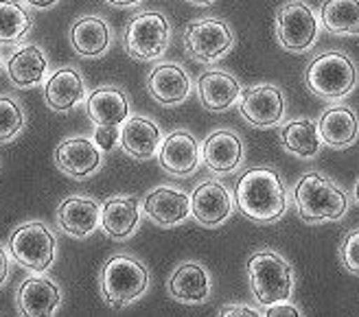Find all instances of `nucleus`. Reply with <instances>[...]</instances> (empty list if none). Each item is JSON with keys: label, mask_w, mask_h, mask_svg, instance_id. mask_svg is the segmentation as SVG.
Wrapping results in <instances>:
<instances>
[{"label": "nucleus", "mask_w": 359, "mask_h": 317, "mask_svg": "<svg viewBox=\"0 0 359 317\" xmlns=\"http://www.w3.org/2000/svg\"><path fill=\"white\" fill-rule=\"evenodd\" d=\"M241 215L255 223H276L287 213V190L278 173L269 167L248 169L235 188Z\"/></svg>", "instance_id": "nucleus-1"}, {"label": "nucleus", "mask_w": 359, "mask_h": 317, "mask_svg": "<svg viewBox=\"0 0 359 317\" xmlns=\"http://www.w3.org/2000/svg\"><path fill=\"white\" fill-rule=\"evenodd\" d=\"M292 202L304 223L339 221L348 210V195L329 175L309 171L296 182Z\"/></svg>", "instance_id": "nucleus-2"}, {"label": "nucleus", "mask_w": 359, "mask_h": 317, "mask_svg": "<svg viewBox=\"0 0 359 317\" xmlns=\"http://www.w3.org/2000/svg\"><path fill=\"white\" fill-rule=\"evenodd\" d=\"M309 92L325 101H339L348 97L359 81L355 62L344 50H327L311 59L304 70Z\"/></svg>", "instance_id": "nucleus-3"}, {"label": "nucleus", "mask_w": 359, "mask_h": 317, "mask_svg": "<svg viewBox=\"0 0 359 317\" xmlns=\"http://www.w3.org/2000/svg\"><path fill=\"white\" fill-rule=\"evenodd\" d=\"M250 291L261 307L290 300L294 291V269L274 250H261L248 258Z\"/></svg>", "instance_id": "nucleus-4"}, {"label": "nucleus", "mask_w": 359, "mask_h": 317, "mask_svg": "<svg viewBox=\"0 0 359 317\" xmlns=\"http://www.w3.org/2000/svg\"><path fill=\"white\" fill-rule=\"evenodd\" d=\"M99 280L103 302L112 309H123L147 291L149 272L138 258L116 254L105 260Z\"/></svg>", "instance_id": "nucleus-5"}, {"label": "nucleus", "mask_w": 359, "mask_h": 317, "mask_svg": "<svg viewBox=\"0 0 359 317\" xmlns=\"http://www.w3.org/2000/svg\"><path fill=\"white\" fill-rule=\"evenodd\" d=\"M171 27L160 11H142L125 27V50L136 62H154L165 55Z\"/></svg>", "instance_id": "nucleus-6"}, {"label": "nucleus", "mask_w": 359, "mask_h": 317, "mask_svg": "<svg viewBox=\"0 0 359 317\" xmlns=\"http://www.w3.org/2000/svg\"><path fill=\"white\" fill-rule=\"evenodd\" d=\"M318 31H320L318 15L304 0H287L285 5L278 7L276 38L285 50L294 52V55L309 52L318 40Z\"/></svg>", "instance_id": "nucleus-7"}, {"label": "nucleus", "mask_w": 359, "mask_h": 317, "mask_svg": "<svg viewBox=\"0 0 359 317\" xmlns=\"http://www.w3.org/2000/svg\"><path fill=\"white\" fill-rule=\"evenodd\" d=\"M9 254L29 272L42 274L55 258V237L42 221H29L9 234Z\"/></svg>", "instance_id": "nucleus-8"}, {"label": "nucleus", "mask_w": 359, "mask_h": 317, "mask_svg": "<svg viewBox=\"0 0 359 317\" xmlns=\"http://www.w3.org/2000/svg\"><path fill=\"white\" fill-rule=\"evenodd\" d=\"M182 42L195 62L212 64L235 46V33L222 17H200L184 27Z\"/></svg>", "instance_id": "nucleus-9"}, {"label": "nucleus", "mask_w": 359, "mask_h": 317, "mask_svg": "<svg viewBox=\"0 0 359 317\" xmlns=\"http://www.w3.org/2000/svg\"><path fill=\"white\" fill-rule=\"evenodd\" d=\"M239 112L252 127H276L285 116V97L274 83L243 87L239 94Z\"/></svg>", "instance_id": "nucleus-10"}, {"label": "nucleus", "mask_w": 359, "mask_h": 317, "mask_svg": "<svg viewBox=\"0 0 359 317\" xmlns=\"http://www.w3.org/2000/svg\"><path fill=\"white\" fill-rule=\"evenodd\" d=\"M232 195L222 182H202L191 195V215L204 227H219L232 215Z\"/></svg>", "instance_id": "nucleus-11"}, {"label": "nucleus", "mask_w": 359, "mask_h": 317, "mask_svg": "<svg viewBox=\"0 0 359 317\" xmlns=\"http://www.w3.org/2000/svg\"><path fill=\"white\" fill-rule=\"evenodd\" d=\"M55 164L75 180H88L101 167V149L83 136L66 138L55 149Z\"/></svg>", "instance_id": "nucleus-12"}, {"label": "nucleus", "mask_w": 359, "mask_h": 317, "mask_svg": "<svg viewBox=\"0 0 359 317\" xmlns=\"http://www.w3.org/2000/svg\"><path fill=\"white\" fill-rule=\"evenodd\" d=\"M200 157H202V151L195 136L184 129L169 134L163 140L160 153H158L160 167L167 173L175 175V178H187V175L195 173L197 167H200Z\"/></svg>", "instance_id": "nucleus-13"}, {"label": "nucleus", "mask_w": 359, "mask_h": 317, "mask_svg": "<svg viewBox=\"0 0 359 317\" xmlns=\"http://www.w3.org/2000/svg\"><path fill=\"white\" fill-rule=\"evenodd\" d=\"M142 210L160 227H173L191 215V195L180 188L158 186L147 192Z\"/></svg>", "instance_id": "nucleus-14"}, {"label": "nucleus", "mask_w": 359, "mask_h": 317, "mask_svg": "<svg viewBox=\"0 0 359 317\" xmlns=\"http://www.w3.org/2000/svg\"><path fill=\"white\" fill-rule=\"evenodd\" d=\"M320 140L331 149H348L359 136V118L348 105H333L318 118Z\"/></svg>", "instance_id": "nucleus-15"}, {"label": "nucleus", "mask_w": 359, "mask_h": 317, "mask_svg": "<svg viewBox=\"0 0 359 317\" xmlns=\"http://www.w3.org/2000/svg\"><path fill=\"white\" fill-rule=\"evenodd\" d=\"M147 90L154 101L165 108L180 105L191 92V79L187 70L177 64H158L147 77Z\"/></svg>", "instance_id": "nucleus-16"}, {"label": "nucleus", "mask_w": 359, "mask_h": 317, "mask_svg": "<svg viewBox=\"0 0 359 317\" xmlns=\"http://www.w3.org/2000/svg\"><path fill=\"white\" fill-rule=\"evenodd\" d=\"M62 302V291L55 280L46 276H31L18 289V311L27 317L53 315Z\"/></svg>", "instance_id": "nucleus-17"}, {"label": "nucleus", "mask_w": 359, "mask_h": 317, "mask_svg": "<svg viewBox=\"0 0 359 317\" xmlns=\"http://www.w3.org/2000/svg\"><path fill=\"white\" fill-rule=\"evenodd\" d=\"M202 157H204V164L212 173H219V175L235 173L243 162V143H241V138L230 129L212 132L204 140Z\"/></svg>", "instance_id": "nucleus-18"}, {"label": "nucleus", "mask_w": 359, "mask_h": 317, "mask_svg": "<svg viewBox=\"0 0 359 317\" xmlns=\"http://www.w3.org/2000/svg\"><path fill=\"white\" fill-rule=\"evenodd\" d=\"M118 143L123 151L136 157V160H149L163 145V134H160V127L154 120L145 116H132L123 120Z\"/></svg>", "instance_id": "nucleus-19"}, {"label": "nucleus", "mask_w": 359, "mask_h": 317, "mask_svg": "<svg viewBox=\"0 0 359 317\" xmlns=\"http://www.w3.org/2000/svg\"><path fill=\"white\" fill-rule=\"evenodd\" d=\"M169 295L184 304H202L210 295V278L200 262H182L167 283Z\"/></svg>", "instance_id": "nucleus-20"}, {"label": "nucleus", "mask_w": 359, "mask_h": 317, "mask_svg": "<svg viewBox=\"0 0 359 317\" xmlns=\"http://www.w3.org/2000/svg\"><path fill=\"white\" fill-rule=\"evenodd\" d=\"M99 215L101 208L97 206L95 199L73 195L60 204L57 208V223L60 227L75 239H86L95 232L99 225Z\"/></svg>", "instance_id": "nucleus-21"}, {"label": "nucleus", "mask_w": 359, "mask_h": 317, "mask_svg": "<svg viewBox=\"0 0 359 317\" xmlns=\"http://www.w3.org/2000/svg\"><path fill=\"white\" fill-rule=\"evenodd\" d=\"M197 94L206 110L224 112L237 103L241 85L237 77H232L226 70H206L197 81Z\"/></svg>", "instance_id": "nucleus-22"}, {"label": "nucleus", "mask_w": 359, "mask_h": 317, "mask_svg": "<svg viewBox=\"0 0 359 317\" xmlns=\"http://www.w3.org/2000/svg\"><path fill=\"white\" fill-rule=\"evenodd\" d=\"M88 118L97 125H123V120L130 116V99L121 87L103 85L90 92L88 97Z\"/></svg>", "instance_id": "nucleus-23"}, {"label": "nucleus", "mask_w": 359, "mask_h": 317, "mask_svg": "<svg viewBox=\"0 0 359 317\" xmlns=\"http://www.w3.org/2000/svg\"><path fill=\"white\" fill-rule=\"evenodd\" d=\"M140 210L136 197H112L101 206L99 225L110 239H128L138 225Z\"/></svg>", "instance_id": "nucleus-24"}, {"label": "nucleus", "mask_w": 359, "mask_h": 317, "mask_svg": "<svg viewBox=\"0 0 359 317\" xmlns=\"http://www.w3.org/2000/svg\"><path fill=\"white\" fill-rule=\"evenodd\" d=\"M83 79L75 68H60L44 85L46 105L55 112H68L83 99Z\"/></svg>", "instance_id": "nucleus-25"}, {"label": "nucleus", "mask_w": 359, "mask_h": 317, "mask_svg": "<svg viewBox=\"0 0 359 317\" xmlns=\"http://www.w3.org/2000/svg\"><path fill=\"white\" fill-rule=\"evenodd\" d=\"M112 40L110 27L97 15H83L70 29V44L81 57H99Z\"/></svg>", "instance_id": "nucleus-26"}, {"label": "nucleus", "mask_w": 359, "mask_h": 317, "mask_svg": "<svg viewBox=\"0 0 359 317\" xmlns=\"http://www.w3.org/2000/svg\"><path fill=\"white\" fill-rule=\"evenodd\" d=\"M278 140H280V147L287 153L302 157V160L316 157L322 147L318 125L309 118H296V120L285 122L278 132Z\"/></svg>", "instance_id": "nucleus-27"}, {"label": "nucleus", "mask_w": 359, "mask_h": 317, "mask_svg": "<svg viewBox=\"0 0 359 317\" xmlns=\"http://www.w3.org/2000/svg\"><path fill=\"white\" fill-rule=\"evenodd\" d=\"M46 70V57L40 46L27 44L18 48L7 62V73L13 85L18 87H33L38 85L44 77Z\"/></svg>", "instance_id": "nucleus-28"}, {"label": "nucleus", "mask_w": 359, "mask_h": 317, "mask_svg": "<svg viewBox=\"0 0 359 317\" xmlns=\"http://www.w3.org/2000/svg\"><path fill=\"white\" fill-rule=\"evenodd\" d=\"M320 22L333 35L355 38L359 35V0H322Z\"/></svg>", "instance_id": "nucleus-29"}, {"label": "nucleus", "mask_w": 359, "mask_h": 317, "mask_svg": "<svg viewBox=\"0 0 359 317\" xmlns=\"http://www.w3.org/2000/svg\"><path fill=\"white\" fill-rule=\"evenodd\" d=\"M33 29L31 13L15 0H0V42L18 44Z\"/></svg>", "instance_id": "nucleus-30"}, {"label": "nucleus", "mask_w": 359, "mask_h": 317, "mask_svg": "<svg viewBox=\"0 0 359 317\" xmlns=\"http://www.w3.org/2000/svg\"><path fill=\"white\" fill-rule=\"evenodd\" d=\"M25 127V112L11 97H0V143H9Z\"/></svg>", "instance_id": "nucleus-31"}, {"label": "nucleus", "mask_w": 359, "mask_h": 317, "mask_svg": "<svg viewBox=\"0 0 359 317\" xmlns=\"http://www.w3.org/2000/svg\"><path fill=\"white\" fill-rule=\"evenodd\" d=\"M339 260L348 274L359 276V227L346 232L339 245Z\"/></svg>", "instance_id": "nucleus-32"}, {"label": "nucleus", "mask_w": 359, "mask_h": 317, "mask_svg": "<svg viewBox=\"0 0 359 317\" xmlns=\"http://www.w3.org/2000/svg\"><path fill=\"white\" fill-rule=\"evenodd\" d=\"M121 129L118 125H97L95 129V145L101 151H112L118 143Z\"/></svg>", "instance_id": "nucleus-33"}, {"label": "nucleus", "mask_w": 359, "mask_h": 317, "mask_svg": "<svg viewBox=\"0 0 359 317\" xmlns=\"http://www.w3.org/2000/svg\"><path fill=\"white\" fill-rule=\"evenodd\" d=\"M261 315H267V317H276V315H292V317H298V315H300V309L294 307V304H290L287 300H283V302H274V304L263 307Z\"/></svg>", "instance_id": "nucleus-34"}, {"label": "nucleus", "mask_w": 359, "mask_h": 317, "mask_svg": "<svg viewBox=\"0 0 359 317\" xmlns=\"http://www.w3.org/2000/svg\"><path fill=\"white\" fill-rule=\"evenodd\" d=\"M219 315L228 317V315H261V313L257 309H250V307H243V304H228V307L219 309Z\"/></svg>", "instance_id": "nucleus-35"}, {"label": "nucleus", "mask_w": 359, "mask_h": 317, "mask_svg": "<svg viewBox=\"0 0 359 317\" xmlns=\"http://www.w3.org/2000/svg\"><path fill=\"white\" fill-rule=\"evenodd\" d=\"M7 276H9V258H7V252L0 248V287L5 285Z\"/></svg>", "instance_id": "nucleus-36"}, {"label": "nucleus", "mask_w": 359, "mask_h": 317, "mask_svg": "<svg viewBox=\"0 0 359 317\" xmlns=\"http://www.w3.org/2000/svg\"><path fill=\"white\" fill-rule=\"evenodd\" d=\"M27 3H29L31 7H35V9H48V7L55 5L57 0H27Z\"/></svg>", "instance_id": "nucleus-37"}, {"label": "nucleus", "mask_w": 359, "mask_h": 317, "mask_svg": "<svg viewBox=\"0 0 359 317\" xmlns=\"http://www.w3.org/2000/svg\"><path fill=\"white\" fill-rule=\"evenodd\" d=\"M107 3L114 5V7H132V5L140 3V0H107Z\"/></svg>", "instance_id": "nucleus-38"}, {"label": "nucleus", "mask_w": 359, "mask_h": 317, "mask_svg": "<svg viewBox=\"0 0 359 317\" xmlns=\"http://www.w3.org/2000/svg\"><path fill=\"white\" fill-rule=\"evenodd\" d=\"M189 3H193V5H210L212 0H189Z\"/></svg>", "instance_id": "nucleus-39"}, {"label": "nucleus", "mask_w": 359, "mask_h": 317, "mask_svg": "<svg viewBox=\"0 0 359 317\" xmlns=\"http://www.w3.org/2000/svg\"><path fill=\"white\" fill-rule=\"evenodd\" d=\"M355 202H357V206H359V180H357V184H355Z\"/></svg>", "instance_id": "nucleus-40"}]
</instances>
